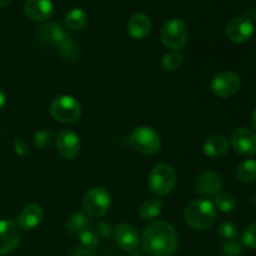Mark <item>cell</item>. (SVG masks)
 <instances>
[{
  "instance_id": "3957f363",
  "label": "cell",
  "mask_w": 256,
  "mask_h": 256,
  "mask_svg": "<svg viewBox=\"0 0 256 256\" xmlns=\"http://www.w3.org/2000/svg\"><path fill=\"white\" fill-rule=\"evenodd\" d=\"M176 182V172L174 168L165 162L156 164L149 172L148 176V186L152 194L158 196L168 195L175 186Z\"/></svg>"
},
{
  "instance_id": "5bb4252c",
  "label": "cell",
  "mask_w": 256,
  "mask_h": 256,
  "mask_svg": "<svg viewBox=\"0 0 256 256\" xmlns=\"http://www.w3.org/2000/svg\"><path fill=\"white\" fill-rule=\"evenodd\" d=\"M42 218H44V210L40 205L28 204L22 208L18 216V226L20 228V230L30 232L39 226L40 222H42Z\"/></svg>"
},
{
  "instance_id": "52a82bcc",
  "label": "cell",
  "mask_w": 256,
  "mask_h": 256,
  "mask_svg": "<svg viewBox=\"0 0 256 256\" xmlns=\"http://www.w3.org/2000/svg\"><path fill=\"white\" fill-rule=\"evenodd\" d=\"M110 205L112 195L102 186L92 188L82 198V209L92 218L104 216L110 209Z\"/></svg>"
},
{
  "instance_id": "d6a6232c",
  "label": "cell",
  "mask_w": 256,
  "mask_h": 256,
  "mask_svg": "<svg viewBox=\"0 0 256 256\" xmlns=\"http://www.w3.org/2000/svg\"><path fill=\"white\" fill-rule=\"evenodd\" d=\"M5 94H4V92H2V89H0V110L2 109V108H4V105H5Z\"/></svg>"
},
{
  "instance_id": "ba28073f",
  "label": "cell",
  "mask_w": 256,
  "mask_h": 256,
  "mask_svg": "<svg viewBox=\"0 0 256 256\" xmlns=\"http://www.w3.org/2000/svg\"><path fill=\"white\" fill-rule=\"evenodd\" d=\"M240 84H242L240 76L236 72H232V70H225V72H218L212 78L210 88L218 98L228 99L239 92Z\"/></svg>"
},
{
  "instance_id": "44dd1931",
  "label": "cell",
  "mask_w": 256,
  "mask_h": 256,
  "mask_svg": "<svg viewBox=\"0 0 256 256\" xmlns=\"http://www.w3.org/2000/svg\"><path fill=\"white\" fill-rule=\"evenodd\" d=\"M236 176L244 184H250L256 179V162L252 159L244 160L236 169Z\"/></svg>"
},
{
  "instance_id": "f1b7e54d",
  "label": "cell",
  "mask_w": 256,
  "mask_h": 256,
  "mask_svg": "<svg viewBox=\"0 0 256 256\" xmlns=\"http://www.w3.org/2000/svg\"><path fill=\"white\" fill-rule=\"evenodd\" d=\"M52 142V132L50 130H39L34 134V144L38 149H46Z\"/></svg>"
},
{
  "instance_id": "5b68a950",
  "label": "cell",
  "mask_w": 256,
  "mask_h": 256,
  "mask_svg": "<svg viewBox=\"0 0 256 256\" xmlns=\"http://www.w3.org/2000/svg\"><path fill=\"white\" fill-rule=\"evenodd\" d=\"M130 145L142 155H154L162 149L159 132L150 126H138L130 134Z\"/></svg>"
},
{
  "instance_id": "ffe728a7",
  "label": "cell",
  "mask_w": 256,
  "mask_h": 256,
  "mask_svg": "<svg viewBox=\"0 0 256 256\" xmlns=\"http://www.w3.org/2000/svg\"><path fill=\"white\" fill-rule=\"evenodd\" d=\"M162 212V202L159 199H148L140 205V216L146 222L156 219Z\"/></svg>"
},
{
  "instance_id": "d590c367",
  "label": "cell",
  "mask_w": 256,
  "mask_h": 256,
  "mask_svg": "<svg viewBox=\"0 0 256 256\" xmlns=\"http://www.w3.org/2000/svg\"><path fill=\"white\" fill-rule=\"evenodd\" d=\"M252 22H256V9L252 12Z\"/></svg>"
},
{
  "instance_id": "7a4b0ae2",
  "label": "cell",
  "mask_w": 256,
  "mask_h": 256,
  "mask_svg": "<svg viewBox=\"0 0 256 256\" xmlns=\"http://www.w3.org/2000/svg\"><path fill=\"white\" fill-rule=\"evenodd\" d=\"M216 209L208 199L192 200L185 209V222L194 230H206L214 224Z\"/></svg>"
},
{
  "instance_id": "8d00e7d4",
  "label": "cell",
  "mask_w": 256,
  "mask_h": 256,
  "mask_svg": "<svg viewBox=\"0 0 256 256\" xmlns=\"http://www.w3.org/2000/svg\"><path fill=\"white\" fill-rule=\"evenodd\" d=\"M222 256H228V255H222Z\"/></svg>"
},
{
  "instance_id": "d4e9b609",
  "label": "cell",
  "mask_w": 256,
  "mask_h": 256,
  "mask_svg": "<svg viewBox=\"0 0 256 256\" xmlns=\"http://www.w3.org/2000/svg\"><path fill=\"white\" fill-rule=\"evenodd\" d=\"M214 206L222 212H232L236 208V199L229 192H219L214 199Z\"/></svg>"
},
{
  "instance_id": "9a60e30c",
  "label": "cell",
  "mask_w": 256,
  "mask_h": 256,
  "mask_svg": "<svg viewBox=\"0 0 256 256\" xmlns=\"http://www.w3.org/2000/svg\"><path fill=\"white\" fill-rule=\"evenodd\" d=\"M222 179L218 172H204L198 176L196 186L198 192L205 196H216L222 189Z\"/></svg>"
},
{
  "instance_id": "8992f818",
  "label": "cell",
  "mask_w": 256,
  "mask_h": 256,
  "mask_svg": "<svg viewBox=\"0 0 256 256\" xmlns=\"http://www.w3.org/2000/svg\"><path fill=\"white\" fill-rule=\"evenodd\" d=\"M50 114L56 122L72 124L82 116V105L70 95H59L50 104Z\"/></svg>"
},
{
  "instance_id": "836d02e7",
  "label": "cell",
  "mask_w": 256,
  "mask_h": 256,
  "mask_svg": "<svg viewBox=\"0 0 256 256\" xmlns=\"http://www.w3.org/2000/svg\"><path fill=\"white\" fill-rule=\"evenodd\" d=\"M252 128L256 130V109L252 112Z\"/></svg>"
},
{
  "instance_id": "83f0119b",
  "label": "cell",
  "mask_w": 256,
  "mask_h": 256,
  "mask_svg": "<svg viewBox=\"0 0 256 256\" xmlns=\"http://www.w3.org/2000/svg\"><path fill=\"white\" fill-rule=\"evenodd\" d=\"M218 232L222 239H225L226 242H232V240H236L238 235H239V229L234 222H224L218 228Z\"/></svg>"
},
{
  "instance_id": "f546056e",
  "label": "cell",
  "mask_w": 256,
  "mask_h": 256,
  "mask_svg": "<svg viewBox=\"0 0 256 256\" xmlns=\"http://www.w3.org/2000/svg\"><path fill=\"white\" fill-rule=\"evenodd\" d=\"M242 242L244 246L256 250V222L255 224L249 225L244 230L242 236Z\"/></svg>"
},
{
  "instance_id": "2e32d148",
  "label": "cell",
  "mask_w": 256,
  "mask_h": 256,
  "mask_svg": "<svg viewBox=\"0 0 256 256\" xmlns=\"http://www.w3.org/2000/svg\"><path fill=\"white\" fill-rule=\"evenodd\" d=\"M52 0H25L24 12L32 22H42L49 19L52 14Z\"/></svg>"
},
{
  "instance_id": "d6986e66",
  "label": "cell",
  "mask_w": 256,
  "mask_h": 256,
  "mask_svg": "<svg viewBox=\"0 0 256 256\" xmlns=\"http://www.w3.org/2000/svg\"><path fill=\"white\" fill-rule=\"evenodd\" d=\"M230 142L225 135L215 134L208 138L202 145V152L209 158H220L229 150Z\"/></svg>"
},
{
  "instance_id": "8fae6325",
  "label": "cell",
  "mask_w": 256,
  "mask_h": 256,
  "mask_svg": "<svg viewBox=\"0 0 256 256\" xmlns=\"http://www.w3.org/2000/svg\"><path fill=\"white\" fill-rule=\"evenodd\" d=\"M232 144L240 155H256V134L249 128H238L232 135Z\"/></svg>"
},
{
  "instance_id": "1f68e13d",
  "label": "cell",
  "mask_w": 256,
  "mask_h": 256,
  "mask_svg": "<svg viewBox=\"0 0 256 256\" xmlns=\"http://www.w3.org/2000/svg\"><path fill=\"white\" fill-rule=\"evenodd\" d=\"M14 152L15 154L19 155V156H25L29 152V148H28V144L25 140L22 139H15L14 140Z\"/></svg>"
},
{
  "instance_id": "277c9868",
  "label": "cell",
  "mask_w": 256,
  "mask_h": 256,
  "mask_svg": "<svg viewBox=\"0 0 256 256\" xmlns=\"http://www.w3.org/2000/svg\"><path fill=\"white\" fill-rule=\"evenodd\" d=\"M160 39L165 48L179 52L184 49L186 45L188 39H189V28L185 24L184 20L178 19V18L170 19L162 26Z\"/></svg>"
},
{
  "instance_id": "4316f807",
  "label": "cell",
  "mask_w": 256,
  "mask_h": 256,
  "mask_svg": "<svg viewBox=\"0 0 256 256\" xmlns=\"http://www.w3.org/2000/svg\"><path fill=\"white\" fill-rule=\"evenodd\" d=\"M78 238H79V242H80V245L82 246V249L89 250V252L94 250L95 248L99 245V239H98V235L95 234L92 229H89V228L85 230H82V232H80L79 234H78Z\"/></svg>"
},
{
  "instance_id": "603a6c76",
  "label": "cell",
  "mask_w": 256,
  "mask_h": 256,
  "mask_svg": "<svg viewBox=\"0 0 256 256\" xmlns=\"http://www.w3.org/2000/svg\"><path fill=\"white\" fill-rule=\"evenodd\" d=\"M89 224L90 222L86 215L82 214V212H75V214H72V216L68 219L66 229L68 232H70L72 234H79L82 230L88 229Z\"/></svg>"
},
{
  "instance_id": "cb8c5ba5",
  "label": "cell",
  "mask_w": 256,
  "mask_h": 256,
  "mask_svg": "<svg viewBox=\"0 0 256 256\" xmlns=\"http://www.w3.org/2000/svg\"><path fill=\"white\" fill-rule=\"evenodd\" d=\"M58 49L59 52H62V56L68 60H72V59H76L79 56V49H78L76 44L74 42V40L69 36V35H65L60 42L58 44Z\"/></svg>"
},
{
  "instance_id": "9c48e42d",
  "label": "cell",
  "mask_w": 256,
  "mask_h": 256,
  "mask_svg": "<svg viewBox=\"0 0 256 256\" xmlns=\"http://www.w3.org/2000/svg\"><path fill=\"white\" fill-rule=\"evenodd\" d=\"M22 239L20 228L12 220H0V256L16 249Z\"/></svg>"
},
{
  "instance_id": "484cf974",
  "label": "cell",
  "mask_w": 256,
  "mask_h": 256,
  "mask_svg": "<svg viewBox=\"0 0 256 256\" xmlns=\"http://www.w3.org/2000/svg\"><path fill=\"white\" fill-rule=\"evenodd\" d=\"M184 62V56L179 52H172L162 58V68L165 72H175L180 69Z\"/></svg>"
},
{
  "instance_id": "4fadbf2b",
  "label": "cell",
  "mask_w": 256,
  "mask_h": 256,
  "mask_svg": "<svg viewBox=\"0 0 256 256\" xmlns=\"http://www.w3.org/2000/svg\"><path fill=\"white\" fill-rule=\"evenodd\" d=\"M114 240L122 250L132 252L140 242L139 232L132 224H120L114 230Z\"/></svg>"
},
{
  "instance_id": "4dcf8cb0",
  "label": "cell",
  "mask_w": 256,
  "mask_h": 256,
  "mask_svg": "<svg viewBox=\"0 0 256 256\" xmlns=\"http://www.w3.org/2000/svg\"><path fill=\"white\" fill-rule=\"evenodd\" d=\"M222 252L228 256H239L242 254L244 249H242V245L240 242H238L236 240H232V242H226L222 245Z\"/></svg>"
},
{
  "instance_id": "7c38bea8",
  "label": "cell",
  "mask_w": 256,
  "mask_h": 256,
  "mask_svg": "<svg viewBox=\"0 0 256 256\" xmlns=\"http://www.w3.org/2000/svg\"><path fill=\"white\" fill-rule=\"evenodd\" d=\"M55 144L59 154L66 160L75 159L80 152V139L72 130H62L55 138Z\"/></svg>"
},
{
  "instance_id": "6da1fadb",
  "label": "cell",
  "mask_w": 256,
  "mask_h": 256,
  "mask_svg": "<svg viewBox=\"0 0 256 256\" xmlns=\"http://www.w3.org/2000/svg\"><path fill=\"white\" fill-rule=\"evenodd\" d=\"M142 246L149 256H172L179 246L176 230L162 220L150 222L142 232Z\"/></svg>"
},
{
  "instance_id": "e0dca14e",
  "label": "cell",
  "mask_w": 256,
  "mask_h": 256,
  "mask_svg": "<svg viewBox=\"0 0 256 256\" xmlns=\"http://www.w3.org/2000/svg\"><path fill=\"white\" fill-rule=\"evenodd\" d=\"M152 32V22L145 14H134L128 20V32L135 40H142Z\"/></svg>"
},
{
  "instance_id": "ac0fdd59",
  "label": "cell",
  "mask_w": 256,
  "mask_h": 256,
  "mask_svg": "<svg viewBox=\"0 0 256 256\" xmlns=\"http://www.w3.org/2000/svg\"><path fill=\"white\" fill-rule=\"evenodd\" d=\"M66 35L62 25L56 24V22H48V24L42 25L38 30V39L40 42L45 45H50V46H58L60 40Z\"/></svg>"
},
{
  "instance_id": "e575fe53",
  "label": "cell",
  "mask_w": 256,
  "mask_h": 256,
  "mask_svg": "<svg viewBox=\"0 0 256 256\" xmlns=\"http://www.w3.org/2000/svg\"><path fill=\"white\" fill-rule=\"evenodd\" d=\"M10 2L12 0H0V9H4L5 6H8L10 4Z\"/></svg>"
},
{
  "instance_id": "7402d4cb",
  "label": "cell",
  "mask_w": 256,
  "mask_h": 256,
  "mask_svg": "<svg viewBox=\"0 0 256 256\" xmlns=\"http://www.w3.org/2000/svg\"><path fill=\"white\" fill-rule=\"evenodd\" d=\"M86 14L79 8L69 10L65 15V24L70 30H80L86 25Z\"/></svg>"
},
{
  "instance_id": "30bf717a",
  "label": "cell",
  "mask_w": 256,
  "mask_h": 256,
  "mask_svg": "<svg viewBox=\"0 0 256 256\" xmlns=\"http://www.w3.org/2000/svg\"><path fill=\"white\" fill-rule=\"evenodd\" d=\"M254 22L248 16H238L230 20L226 26V36L236 44H242L254 35Z\"/></svg>"
}]
</instances>
